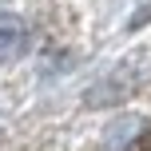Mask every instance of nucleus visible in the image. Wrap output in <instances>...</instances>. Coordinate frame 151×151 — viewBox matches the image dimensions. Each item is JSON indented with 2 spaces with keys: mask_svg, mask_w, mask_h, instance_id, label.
I'll return each instance as SVG.
<instances>
[{
  "mask_svg": "<svg viewBox=\"0 0 151 151\" xmlns=\"http://www.w3.org/2000/svg\"><path fill=\"white\" fill-rule=\"evenodd\" d=\"M24 36H28V24H24V16H16V12H0V44L16 48Z\"/></svg>",
  "mask_w": 151,
  "mask_h": 151,
  "instance_id": "f03ea898",
  "label": "nucleus"
},
{
  "mask_svg": "<svg viewBox=\"0 0 151 151\" xmlns=\"http://www.w3.org/2000/svg\"><path fill=\"white\" fill-rule=\"evenodd\" d=\"M131 80H135L131 68H127V72L115 68L107 80H99L96 88L88 91V107H107V104H115V99H123V96H127V88H131Z\"/></svg>",
  "mask_w": 151,
  "mask_h": 151,
  "instance_id": "f257e3e1",
  "label": "nucleus"
},
{
  "mask_svg": "<svg viewBox=\"0 0 151 151\" xmlns=\"http://www.w3.org/2000/svg\"><path fill=\"white\" fill-rule=\"evenodd\" d=\"M8 52H12V48H8V44H0V60H4V56H8Z\"/></svg>",
  "mask_w": 151,
  "mask_h": 151,
  "instance_id": "20e7f679",
  "label": "nucleus"
},
{
  "mask_svg": "<svg viewBox=\"0 0 151 151\" xmlns=\"http://www.w3.org/2000/svg\"><path fill=\"white\" fill-rule=\"evenodd\" d=\"M135 135H139V119H123V123H115V127L104 135V151H119V147H127Z\"/></svg>",
  "mask_w": 151,
  "mask_h": 151,
  "instance_id": "7ed1b4c3",
  "label": "nucleus"
}]
</instances>
